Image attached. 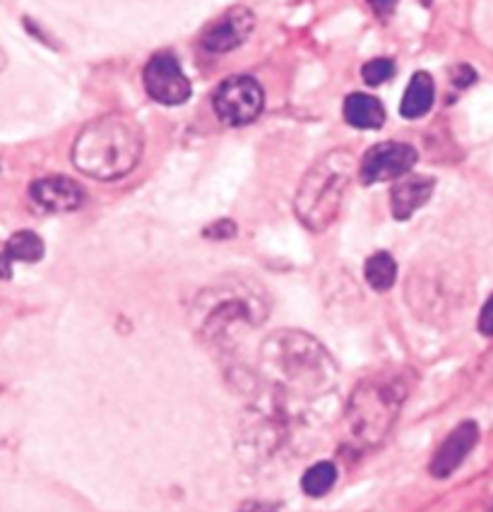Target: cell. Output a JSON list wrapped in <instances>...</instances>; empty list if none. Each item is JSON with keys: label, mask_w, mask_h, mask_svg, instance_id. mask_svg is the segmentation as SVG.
<instances>
[{"label": "cell", "mask_w": 493, "mask_h": 512, "mask_svg": "<svg viewBox=\"0 0 493 512\" xmlns=\"http://www.w3.org/2000/svg\"><path fill=\"white\" fill-rule=\"evenodd\" d=\"M491 512H493V510H491Z\"/></svg>", "instance_id": "d4e9b609"}, {"label": "cell", "mask_w": 493, "mask_h": 512, "mask_svg": "<svg viewBox=\"0 0 493 512\" xmlns=\"http://www.w3.org/2000/svg\"><path fill=\"white\" fill-rule=\"evenodd\" d=\"M436 181L426 174H407L397 178L390 193V207L395 219H409L419 207L431 200Z\"/></svg>", "instance_id": "7c38bea8"}, {"label": "cell", "mask_w": 493, "mask_h": 512, "mask_svg": "<svg viewBox=\"0 0 493 512\" xmlns=\"http://www.w3.org/2000/svg\"><path fill=\"white\" fill-rule=\"evenodd\" d=\"M359 169L349 150H332L318 159L296 190V214L311 231H325L340 214L352 178Z\"/></svg>", "instance_id": "5b68a950"}, {"label": "cell", "mask_w": 493, "mask_h": 512, "mask_svg": "<svg viewBox=\"0 0 493 512\" xmlns=\"http://www.w3.org/2000/svg\"><path fill=\"white\" fill-rule=\"evenodd\" d=\"M270 315V301L253 279H222L195 299L190 325L205 342L224 344L241 327L263 325Z\"/></svg>", "instance_id": "7a4b0ae2"}, {"label": "cell", "mask_w": 493, "mask_h": 512, "mask_svg": "<svg viewBox=\"0 0 493 512\" xmlns=\"http://www.w3.org/2000/svg\"><path fill=\"white\" fill-rule=\"evenodd\" d=\"M260 373L287 397L318 400L337 385V363L316 337L277 330L260 344Z\"/></svg>", "instance_id": "6da1fadb"}, {"label": "cell", "mask_w": 493, "mask_h": 512, "mask_svg": "<svg viewBox=\"0 0 493 512\" xmlns=\"http://www.w3.org/2000/svg\"><path fill=\"white\" fill-rule=\"evenodd\" d=\"M5 65V58H3V53H0V68H3Z\"/></svg>", "instance_id": "cb8c5ba5"}, {"label": "cell", "mask_w": 493, "mask_h": 512, "mask_svg": "<svg viewBox=\"0 0 493 512\" xmlns=\"http://www.w3.org/2000/svg\"><path fill=\"white\" fill-rule=\"evenodd\" d=\"M417 164V150L405 145V142H380L364 154L359 164L361 181L368 183H383L397 181V178L407 176L412 166Z\"/></svg>", "instance_id": "52a82bcc"}, {"label": "cell", "mask_w": 493, "mask_h": 512, "mask_svg": "<svg viewBox=\"0 0 493 512\" xmlns=\"http://www.w3.org/2000/svg\"><path fill=\"white\" fill-rule=\"evenodd\" d=\"M368 3H371V8L376 10L380 17H385V15H390L392 10H395L397 0H368Z\"/></svg>", "instance_id": "7402d4cb"}, {"label": "cell", "mask_w": 493, "mask_h": 512, "mask_svg": "<svg viewBox=\"0 0 493 512\" xmlns=\"http://www.w3.org/2000/svg\"><path fill=\"white\" fill-rule=\"evenodd\" d=\"M412 378L407 371H385L356 385L344 412L349 436L361 448L383 443L405 407Z\"/></svg>", "instance_id": "277c9868"}, {"label": "cell", "mask_w": 493, "mask_h": 512, "mask_svg": "<svg viewBox=\"0 0 493 512\" xmlns=\"http://www.w3.org/2000/svg\"><path fill=\"white\" fill-rule=\"evenodd\" d=\"M5 246H8L10 258L20 263H39L44 258V241L34 231H17Z\"/></svg>", "instance_id": "2e32d148"}, {"label": "cell", "mask_w": 493, "mask_h": 512, "mask_svg": "<svg viewBox=\"0 0 493 512\" xmlns=\"http://www.w3.org/2000/svg\"><path fill=\"white\" fill-rule=\"evenodd\" d=\"M277 505H265V503H246L239 512H275Z\"/></svg>", "instance_id": "603a6c76"}, {"label": "cell", "mask_w": 493, "mask_h": 512, "mask_svg": "<svg viewBox=\"0 0 493 512\" xmlns=\"http://www.w3.org/2000/svg\"><path fill=\"white\" fill-rule=\"evenodd\" d=\"M29 198L39 210L51 214L73 212L85 202V190L73 178L65 176H46L32 183Z\"/></svg>", "instance_id": "30bf717a"}, {"label": "cell", "mask_w": 493, "mask_h": 512, "mask_svg": "<svg viewBox=\"0 0 493 512\" xmlns=\"http://www.w3.org/2000/svg\"><path fill=\"white\" fill-rule=\"evenodd\" d=\"M142 157V130L128 116L94 118L73 145V164L97 181H116L135 169Z\"/></svg>", "instance_id": "3957f363"}, {"label": "cell", "mask_w": 493, "mask_h": 512, "mask_svg": "<svg viewBox=\"0 0 493 512\" xmlns=\"http://www.w3.org/2000/svg\"><path fill=\"white\" fill-rule=\"evenodd\" d=\"M392 75H395V63H392L390 58H373V61H368L364 68H361V77H364L366 85L371 87L383 85V82H388Z\"/></svg>", "instance_id": "ac0fdd59"}, {"label": "cell", "mask_w": 493, "mask_h": 512, "mask_svg": "<svg viewBox=\"0 0 493 512\" xmlns=\"http://www.w3.org/2000/svg\"><path fill=\"white\" fill-rule=\"evenodd\" d=\"M212 104H215L219 121L239 128V125L253 123L260 116L265 104V94L263 87L258 85V80H253L248 75H236L224 80L217 87Z\"/></svg>", "instance_id": "8992f818"}, {"label": "cell", "mask_w": 493, "mask_h": 512, "mask_svg": "<svg viewBox=\"0 0 493 512\" xmlns=\"http://www.w3.org/2000/svg\"><path fill=\"white\" fill-rule=\"evenodd\" d=\"M335 481H337V467H335V464H332V462H318V464H313V467L304 474V479H301V488H304L306 496L320 498V496H325V493H328L332 486H335Z\"/></svg>", "instance_id": "e0dca14e"}, {"label": "cell", "mask_w": 493, "mask_h": 512, "mask_svg": "<svg viewBox=\"0 0 493 512\" xmlns=\"http://www.w3.org/2000/svg\"><path fill=\"white\" fill-rule=\"evenodd\" d=\"M344 118H347V123L354 125V128L373 130L385 123V109L376 97H371V94L354 92L344 99Z\"/></svg>", "instance_id": "4fadbf2b"}, {"label": "cell", "mask_w": 493, "mask_h": 512, "mask_svg": "<svg viewBox=\"0 0 493 512\" xmlns=\"http://www.w3.org/2000/svg\"><path fill=\"white\" fill-rule=\"evenodd\" d=\"M479 332L486 337H493V294L489 296V301L484 303V308H481Z\"/></svg>", "instance_id": "d6986e66"}, {"label": "cell", "mask_w": 493, "mask_h": 512, "mask_svg": "<svg viewBox=\"0 0 493 512\" xmlns=\"http://www.w3.org/2000/svg\"><path fill=\"white\" fill-rule=\"evenodd\" d=\"M10 275H13V258H10L8 246L0 243V277L10 279Z\"/></svg>", "instance_id": "44dd1931"}, {"label": "cell", "mask_w": 493, "mask_h": 512, "mask_svg": "<svg viewBox=\"0 0 493 512\" xmlns=\"http://www.w3.org/2000/svg\"><path fill=\"white\" fill-rule=\"evenodd\" d=\"M433 97H436V87L429 73H417L409 82L405 97H402L400 113L409 121H417V118L426 116L433 106Z\"/></svg>", "instance_id": "5bb4252c"}, {"label": "cell", "mask_w": 493, "mask_h": 512, "mask_svg": "<svg viewBox=\"0 0 493 512\" xmlns=\"http://www.w3.org/2000/svg\"><path fill=\"white\" fill-rule=\"evenodd\" d=\"M255 17L246 8H231L219 20L212 22L203 34V49L210 53H229L251 37Z\"/></svg>", "instance_id": "9c48e42d"}, {"label": "cell", "mask_w": 493, "mask_h": 512, "mask_svg": "<svg viewBox=\"0 0 493 512\" xmlns=\"http://www.w3.org/2000/svg\"><path fill=\"white\" fill-rule=\"evenodd\" d=\"M477 440H479V428L474 421H465V424H460L448 438H445L441 448L436 450V455H433V460L429 464V472L436 476V479H445V476H450L462 462L467 460V455L474 450Z\"/></svg>", "instance_id": "8fae6325"}, {"label": "cell", "mask_w": 493, "mask_h": 512, "mask_svg": "<svg viewBox=\"0 0 493 512\" xmlns=\"http://www.w3.org/2000/svg\"><path fill=\"white\" fill-rule=\"evenodd\" d=\"M145 89L154 101L164 106H178L190 99V80L183 75L174 53H157L152 61L145 65Z\"/></svg>", "instance_id": "ba28073f"}, {"label": "cell", "mask_w": 493, "mask_h": 512, "mask_svg": "<svg viewBox=\"0 0 493 512\" xmlns=\"http://www.w3.org/2000/svg\"><path fill=\"white\" fill-rule=\"evenodd\" d=\"M234 231H236V226L231 222H219L215 226H210V229L205 231V236L207 238H229V236H234Z\"/></svg>", "instance_id": "ffe728a7"}, {"label": "cell", "mask_w": 493, "mask_h": 512, "mask_svg": "<svg viewBox=\"0 0 493 512\" xmlns=\"http://www.w3.org/2000/svg\"><path fill=\"white\" fill-rule=\"evenodd\" d=\"M364 275H366V282L371 284L373 289L388 291L392 289V284H395L397 279V265L390 253H376L366 260Z\"/></svg>", "instance_id": "9a60e30c"}]
</instances>
